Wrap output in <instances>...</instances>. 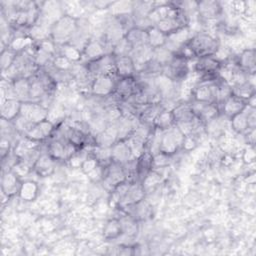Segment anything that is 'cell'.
Here are the masks:
<instances>
[{
  "label": "cell",
  "instance_id": "cell-1",
  "mask_svg": "<svg viewBox=\"0 0 256 256\" xmlns=\"http://www.w3.org/2000/svg\"><path fill=\"white\" fill-rule=\"evenodd\" d=\"M219 50V42L207 32H198L191 35L187 44L177 53L182 54L187 59H197L205 56H214Z\"/></svg>",
  "mask_w": 256,
  "mask_h": 256
},
{
  "label": "cell",
  "instance_id": "cell-2",
  "mask_svg": "<svg viewBox=\"0 0 256 256\" xmlns=\"http://www.w3.org/2000/svg\"><path fill=\"white\" fill-rule=\"evenodd\" d=\"M78 26V18L69 14H64L56 20L50 28V38L56 45L69 43L74 36Z\"/></svg>",
  "mask_w": 256,
  "mask_h": 256
},
{
  "label": "cell",
  "instance_id": "cell-3",
  "mask_svg": "<svg viewBox=\"0 0 256 256\" xmlns=\"http://www.w3.org/2000/svg\"><path fill=\"white\" fill-rule=\"evenodd\" d=\"M184 136L185 135L176 125L166 131H163L160 144V153L170 157L173 156L182 148Z\"/></svg>",
  "mask_w": 256,
  "mask_h": 256
},
{
  "label": "cell",
  "instance_id": "cell-4",
  "mask_svg": "<svg viewBox=\"0 0 256 256\" xmlns=\"http://www.w3.org/2000/svg\"><path fill=\"white\" fill-rule=\"evenodd\" d=\"M189 59H187L182 54H174L171 61L163 67L162 74L173 80L174 82L180 83L182 80L186 79L189 74Z\"/></svg>",
  "mask_w": 256,
  "mask_h": 256
},
{
  "label": "cell",
  "instance_id": "cell-5",
  "mask_svg": "<svg viewBox=\"0 0 256 256\" xmlns=\"http://www.w3.org/2000/svg\"><path fill=\"white\" fill-rule=\"evenodd\" d=\"M117 78L112 74H101L94 77L91 86L90 93L95 97L108 98L115 90Z\"/></svg>",
  "mask_w": 256,
  "mask_h": 256
},
{
  "label": "cell",
  "instance_id": "cell-6",
  "mask_svg": "<svg viewBox=\"0 0 256 256\" xmlns=\"http://www.w3.org/2000/svg\"><path fill=\"white\" fill-rule=\"evenodd\" d=\"M127 181L126 173L122 164L112 161L104 167V174L101 183L109 192H111L117 185Z\"/></svg>",
  "mask_w": 256,
  "mask_h": 256
},
{
  "label": "cell",
  "instance_id": "cell-7",
  "mask_svg": "<svg viewBox=\"0 0 256 256\" xmlns=\"http://www.w3.org/2000/svg\"><path fill=\"white\" fill-rule=\"evenodd\" d=\"M55 130V124L50 120L46 119L42 122L32 124L23 136L25 139L38 144L51 138Z\"/></svg>",
  "mask_w": 256,
  "mask_h": 256
},
{
  "label": "cell",
  "instance_id": "cell-8",
  "mask_svg": "<svg viewBox=\"0 0 256 256\" xmlns=\"http://www.w3.org/2000/svg\"><path fill=\"white\" fill-rule=\"evenodd\" d=\"M20 115L27 119L30 123L36 124L48 118L49 110L44 104L40 102L26 101L22 102Z\"/></svg>",
  "mask_w": 256,
  "mask_h": 256
},
{
  "label": "cell",
  "instance_id": "cell-9",
  "mask_svg": "<svg viewBox=\"0 0 256 256\" xmlns=\"http://www.w3.org/2000/svg\"><path fill=\"white\" fill-rule=\"evenodd\" d=\"M216 79L214 80L200 79V81L193 87L191 91V100L216 103V92H215Z\"/></svg>",
  "mask_w": 256,
  "mask_h": 256
},
{
  "label": "cell",
  "instance_id": "cell-10",
  "mask_svg": "<svg viewBox=\"0 0 256 256\" xmlns=\"http://www.w3.org/2000/svg\"><path fill=\"white\" fill-rule=\"evenodd\" d=\"M222 66V61L216 55L205 56L195 59L194 70L200 74V77H210L218 75Z\"/></svg>",
  "mask_w": 256,
  "mask_h": 256
},
{
  "label": "cell",
  "instance_id": "cell-11",
  "mask_svg": "<svg viewBox=\"0 0 256 256\" xmlns=\"http://www.w3.org/2000/svg\"><path fill=\"white\" fill-rule=\"evenodd\" d=\"M146 198V191L140 181H134L130 182L128 189L124 195V197L121 200V203L119 205V209L124 211L126 208H129L140 201L144 200Z\"/></svg>",
  "mask_w": 256,
  "mask_h": 256
},
{
  "label": "cell",
  "instance_id": "cell-12",
  "mask_svg": "<svg viewBox=\"0 0 256 256\" xmlns=\"http://www.w3.org/2000/svg\"><path fill=\"white\" fill-rule=\"evenodd\" d=\"M138 84L136 81L135 76L134 77H127V78H119L116 81L115 90L113 93V96L120 101L127 100L134 96L138 92Z\"/></svg>",
  "mask_w": 256,
  "mask_h": 256
},
{
  "label": "cell",
  "instance_id": "cell-13",
  "mask_svg": "<svg viewBox=\"0 0 256 256\" xmlns=\"http://www.w3.org/2000/svg\"><path fill=\"white\" fill-rule=\"evenodd\" d=\"M223 13V7L218 1H199L196 2V14L200 18L210 21L219 18Z\"/></svg>",
  "mask_w": 256,
  "mask_h": 256
},
{
  "label": "cell",
  "instance_id": "cell-14",
  "mask_svg": "<svg viewBox=\"0 0 256 256\" xmlns=\"http://www.w3.org/2000/svg\"><path fill=\"white\" fill-rule=\"evenodd\" d=\"M108 54L106 47L100 38L91 37L82 49V60L84 62L95 61Z\"/></svg>",
  "mask_w": 256,
  "mask_h": 256
},
{
  "label": "cell",
  "instance_id": "cell-15",
  "mask_svg": "<svg viewBox=\"0 0 256 256\" xmlns=\"http://www.w3.org/2000/svg\"><path fill=\"white\" fill-rule=\"evenodd\" d=\"M21 184L22 181L14 170L3 171L1 178V190L3 195H5L7 198L18 195Z\"/></svg>",
  "mask_w": 256,
  "mask_h": 256
},
{
  "label": "cell",
  "instance_id": "cell-16",
  "mask_svg": "<svg viewBox=\"0 0 256 256\" xmlns=\"http://www.w3.org/2000/svg\"><path fill=\"white\" fill-rule=\"evenodd\" d=\"M136 73L137 69L130 55L118 57L114 56V75L117 79L134 77Z\"/></svg>",
  "mask_w": 256,
  "mask_h": 256
},
{
  "label": "cell",
  "instance_id": "cell-17",
  "mask_svg": "<svg viewBox=\"0 0 256 256\" xmlns=\"http://www.w3.org/2000/svg\"><path fill=\"white\" fill-rule=\"evenodd\" d=\"M247 107V101L235 95H230L222 104L219 105L220 114L228 120L241 113Z\"/></svg>",
  "mask_w": 256,
  "mask_h": 256
},
{
  "label": "cell",
  "instance_id": "cell-18",
  "mask_svg": "<svg viewBox=\"0 0 256 256\" xmlns=\"http://www.w3.org/2000/svg\"><path fill=\"white\" fill-rule=\"evenodd\" d=\"M235 65L237 68L247 74H255L256 69V52L253 48L242 50L236 58Z\"/></svg>",
  "mask_w": 256,
  "mask_h": 256
},
{
  "label": "cell",
  "instance_id": "cell-19",
  "mask_svg": "<svg viewBox=\"0 0 256 256\" xmlns=\"http://www.w3.org/2000/svg\"><path fill=\"white\" fill-rule=\"evenodd\" d=\"M112 161L119 164H125L130 159L134 158L127 140H118L111 147Z\"/></svg>",
  "mask_w": 256,
  "mask_h": 256
},
{
  "label": "cell",
  "instance_id": "cell-20",
  "mask_svg": "<svg viewBox=\"0 0 256 256\" xmlns=\"http://www.w3.org/2000/svg\"><path fill=\"white\" fill-rule=\"evenodd\" d=\"M22 102L15 98H8L1 104V119L13 122L19 117Z\"/></svg>",
  "mask_w": 256,
  "mask_h": 256
},
{
  "label": "cell",
  "instance_id": "cell-21",
  "mask_svg": "<svg viewBox=\"0 0 256 256\" xmlns=\"http://www.w3.org/2000/svg\"><path fill=\"white\" fill-rule=\"evenodd\" d=\"M55 160L47 153L42 152L36 161L33 170L40 177H48L54 172Z\"/></svg>",
  "mask_w": 256,
  "mask_h": 256
},
{
  "label": "cell",
  "instance_id": "cell-22",
  "mask_svg": "<svg viewBox=\"0 0 256 256\" xmlns=\"http://www.w3.org/2000/svg\"><path fill=\"white\" fill-rule=\"evenodd\" d=\"M162 109L163 106L161 105V103L143 105L137 114V118L139 122L152 126L155 118Z\"/></svg>",
  "mask_w": 256,
  "mask_h": 256
},
{
  "label": "cell",
  "instance_id": "cell-23",
  "mask_svg": "<svg viewBox=\"0 0 256 256\" xmlns=\"http://www.w3.org/2000/svg\"><path fill=\"white\" fill-rule=\"evenodd\" d=\"M124 37L130 43V45L132 46L133 49L137 48V47L144 46V45H148L147 32L145 29L134 26L125 33Z\"/></svg>",
  "mask_w": 256,
  "mask_h": 256
},
{
  "label": "cell",
  "instance_id": "cell-24",
  "mask_svg": "<svg viewBox=\"0 0 256 256\" xmlns=\"http://www.w3.org/2000/svg\"><path fill=\"white\" fill-rule=\"evenodd\" d=\"M39 193V186L38 184L33 180H25L22 181V184L20 186L18 197L26 202H31L36 199Z\"/></svg>",
  "mask_w": 256,
  "mask_h": 256
},
{
  "label": "cell",
  "instance_id": "cell-25",
  "mask_svg": "<svg viewBox=\"0 0 256 256\" xmlns=\"http://www.w3.org/2000/svg\"><path fill=\"white\" fill-rule=\"evenodd\" d=\"M152 170H153V155L146 150L137 158L138 181L141 182L145 178V176Z\"/></svg>",
  "mask_w": 256,
  "mask_h": 256
},
{
  "label": "cell",
  "instance_id": "cell-26",
  "mask_svg": "<svg viewBox=\"0 0 256 256\" xmlns=\"http://www.w3.org/2000/svg\"><path fill=\"white\" fill-rule=\"evenodd\" d=\"M123 235V227L119 218H112L103 227V237L106 240H115Z\"/></svg>",
  "mask_w": 256,
  "mask_h": 256
},
{
  "label": "cell",
  "instance_id": "cell-27",
  "mask_svg": "<svg viewBox=\"0 0 256 256\" xmlns=\"http://www.w3.org/2000/svg\"><path fill=\"white\" fill-rule=\"evenodd\" d=\"M175 125L174 118L170 109L163 108L153 122V127L161 131H166Z\"/></svg>",
  "mask_w": 256,
  "mask_h": 256
},
{
  "label": "cell",
  "instance_id": "cell-28",
  "mask_svg": "<svg viewBox=\"0 0 256 256\" xmlns=\"http://www.w3.org/2000/svg\"><path fill=\"white\" fill-rule=\"evenodd\" d=\"M229 121H230V127H231V129H232L236 134L242 135V134H244L247 130L252 129V128L250 127V125H249L248 117H247V113H246L245 109H244L241 113H239V114L233 116L232 118H230Z\"/></svg>",
  "mask_w": 256,
  "mask_h": 256
},
{
  "label": "cell",
  "instance_id": "cell-29",
  "mask_svg": "<svg viewBox=\"0 0 256 256\" xmlns=\"http://www.w3.org/2000/svg\"><path fill=\"white\" fill-rule=\"evenodd\" d=\"M57 54L66 57L73 63H79L82 60V51L70 43L57 45Z\"/></svg>",
  "mask_w": 256,
  "mask_h": 256
},
{
  "label": "cell",
  "instance_id": "cell-30",
  "mask_svg": "<svg viewBox=\"0 0 256 256\" xmlns=\"http://www.w3.org/2000/svg\"><path fill=\"white\" fill-rule=\"evenodd\" d=\"M146 32H147V43L152 49L162 47L165 45L167 36L164 33H162L156 26H152L148 28Z\"/></svg>",
  "mask_w": 256,
  "mask_h": 256
},
{
  "label": "cell",
  "instance_id": "cell-31",
  "mask_svg": "<svg viewBox=\"0 0 256 256\" xmlns=\"http://www.w3.org/2000/svg\"><path fill=\"white\" fill-rule=\"evenodd\" d=\"M111 16L120 17L124 15L132 14L133 10V2L130 1H117L112 2L108 8Z\"/></svg>",
  "mask_w": 256,
  "mask_h": 256
},
{
  "label": "cell",
  "instance_id": "cell-32",
  "mask_svg": "<svg viewBox=\"0 0 256 256\" xmlns=\"http://www.w3.org/2000/svg\"><path fill=\"white\" fill-rule=\"evenodd\" d=\"M18 53L6 46L5 48H2L1 50V56H0V66H1V72H6L9 68L12 67V65L15 63Z\"/></svg>",
  "mask_w": 256,
  "mask_h": 256
},
{
  "label": "cell",
  "instance_id": "cell-33",
  "mask_svg": "<svg viewBox=\"0 0 256 256\" xmlns=\"http://www.w3.org/2000/svg\"><path fill=\"white\" fill-rule=\"evenodd\" d=\"M173 56H174L173 52H171L165 46H162V47L152 49L151 59L156 61L157 63H159L160 65H162L164 67L165 65H167L171 61Z\"/></svg>",
  "mask_w": 256,
  "mask_h": 256
},
{
  "label": "cell",
  "instance_id": "cell-34",
  "mask_svg": "<svg viewBox=\"0 0 256 256\" xmlns=\"http://www.w3.org/2000/svg\"><path fill=\"white\" fill-rule=\"evenodd\" d=\"M133 48L130 45V43L126 40L125 37H123L120 41H118L114 46H113V50H112V55L115 57L118 56H127L130 55L132 52Z\"/></svg>",
  "mask_w": 256,
  "mask_h": 256
},
{
  "label": "cell",
  "instance_id": "cell-35",
  "mask_svg": "<svg viewBox=\"0 0 256 256\" xmlns=\"http://www.w3.org/2000/svg\"><path fill=\"white\" fill-rule=\"evenodd\" d=\"M74 64L75 63L71 62L66 57H64L60 54H56L52 60L51 66L53 69H55L57 71H70Z\"/></svg>",
  "mask_w": 256,
  "mask_h": 256
},
{
  "label": "cell",
  "instance_id": "cell-36",
  "mask_svg": "<svg viewBox=\"0 0 256 256\" xmlns=\"http://www.w3.org/2000/svg\"><path fill=\"white\" fill-rule=\"evenodd\" d=\"M98 165H99V163H98L97 159L90 153V155H88L86 158L83 159L80 168H81V170H82L85 174H88V173H90L92 170H94Z\"/></svg>",
  "mask_w": 256,
  "mask_h": 256
},
{
  "label": "cell",
  "instance_id": "cell-37",
  "mask_svg": "<svg viewBox=\"0 0 256 256\" xmlns=\"http://www.w3.org/2000/svg\"><path fill=\"white\" fill-rule=\"evenodd\" d=\"M197 146V138L196 134H188L184 136V140L182 143V148L186 151L193 150Z\"/></svg>",
  "mask_w": 256,
  "mask_h": 256
},
{
  "label": "cell",
  "instance_id": "cell-38",
  "mask_svg": "<svg viewBox=\"0 0 256 256\" xmlns=\"http://www.w3.org/2000/svg\"><path fill=\"white\" fill-rule=\"evenodd\" d=\"M242 159L246 164H252L255 161V149L254 146H248L242 155Z\"/></svg>",
  "mask_w": 256,
  "mask_h": 256
}]
</instances>
